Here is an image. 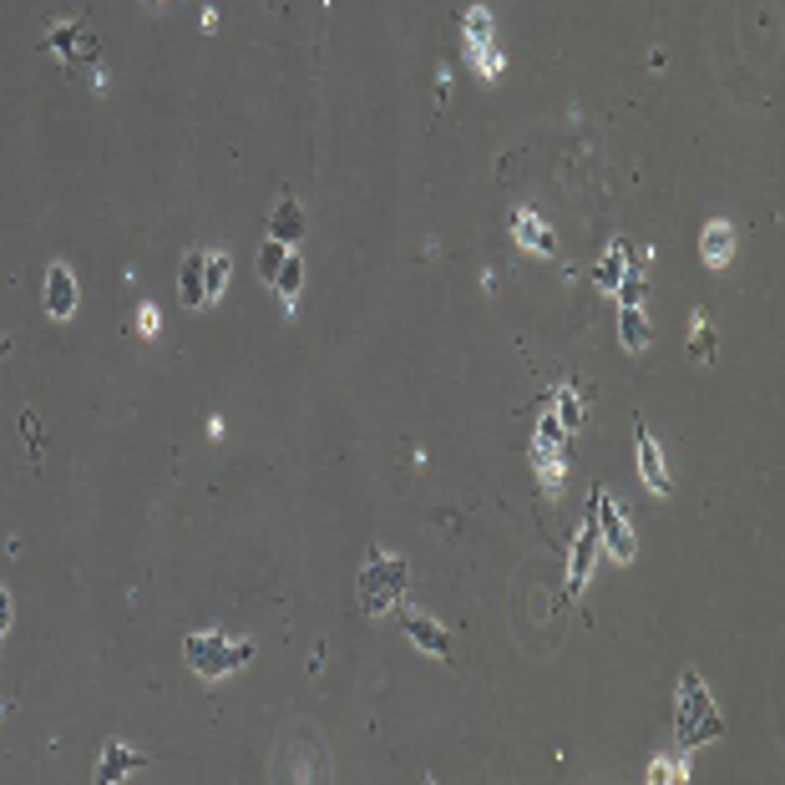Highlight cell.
<instances>
[{"mask_svg": "<svg viewBox=\"0 0 785 785\" xmlns=\"http://www.w3.org/2000/svg\"><path fill=\"white\" fill-rule=\"evenodd\" d=\"M406 583H411L406 558H390L385 547H370V558H365V568H360V578H355L360 608H365V613H375V618H380V613H390V608H401Z\"/></svg>", "mask_w": 785, "mask_h": 785, "instance_id": "6da1fadb", "label": "cell"}, {"mask_svg": "<svg viewBox=\"0 0 785 785\" xmlns=\"http://www.w3.org/2000/svg\"><path fill=\"white\" fill-rule=\"evenodd\" d=\"M674 730H679L684 750L725 735V720H720L710 689H704V679H699L694 669H684V679H679V715H674Z\"/></svg>", "mask_w": 785, "mask_h": 785, "instance_id": "7a4b0ae2", "label": "cell"}, {"mask_svg": "<svg viewBox=\"0 0 785 785\" xmlns=\"http://www.w3.org/2000/svg\"><path fill=\"white\" fill-rule=\"evenodd\" d=\"M183 664L198 674V679H223V674H233V669H244V664H254V644L244 639V644H233V639H223V634H188L183 639Z\"/></svg>", "mask_w": 785, "mask_h": 785, "instance_id": "3957f363", "label": "cell"}, {"mask_svg": "<svg viewBox=\"0 0 785 785\" xmlns=\"http://www.w3.org/2000/svg\"><path fill=\"white\" fill-rule=\"evenodd\" d=\"M588 517H593L598 547H608V558H613V563H634V558H639V537H634V527H628V517H623L618 502H608L603 492H593Z\"/></svg>", "mask_w": 785, "mask_h": 785, "instance_id": "277c9868", "label": "cell"}, {"mask_svg": "<svg viewBox=\"0 0 785 785\" xmlns=\"http://www.w3.org/2000/svg\"><path fill=\"white\" fill-rule=\"evenodd\" d=\"M66 66H76V61H97V36H92V26H82V21H61V26H51V41H46Z\"/></svg>", "mask_w": 785, "mask_h": 785, "instance_id": "5b68a950", "label": "cell"}, {"mask_svg": "<svg viewBox=\"0 0 785 785\" xmlns=\"http://www.w3.org/2000/svg\"><path fill=\"white\" fill-rule=\"evenodd\" d=\"M401 628H406V639L421 649V654H431V659H451V634L436 623V618H426V613H416V608H406L401 613Z\"/></svg>", "mask_w": 785, "mask_h": 785, "instance_id": "8992f818", "label": "cell"}, {"mask_svg": "<svg viewBox=\"0 0 785 785\" xmlns=\"http://www.w3.org/2000/svg\"><path fill=\"white\" fill-rule=\"evenodd\" d=\"M634 446H639V477H644V487H649L654 497H669V492H674V482H669V466H664L659 441H654L644 426H634Z\"/></svg>", "mask_w": 785, "mask_h": 785, "instance_id": "52a82bcc", "label": "cell"}, {"mask_svg": "<svg viewBox=\"0 0 785 785\" xmlns=\"http://www.w3.org/2000/svg\"><path fill=\"white\" fill-rule=\"evenodd\" d=\"M512 239L522 244V249H532V254H542V259H553L558 254V239H553V228H547L537 213H512Z\"/></svg>", "mask_w": 785, "mask_h": 785, "instance_id": "ba28073f", "label": "cell"}, {"mask_svg": "<svg viewBox=\"0 0 785 785\" xmlns=\"http://www.w3.org/2000/svg\"><path fill=\"white\" fill-rule=\"evenodd\" d=\"M46 314L51 320H71L76 314V279L66 264H51V274H46Z\"/></svg>", "mask_w": 785, "mask_h": 785, "instance_id": "9c48e42d", "label": "cell"}, {"mask_svg": "<svg viewBox=\"0 0 785 785\" xmlns=\"http://www.w3.org/2000/svg\"><path fill=\"white\" fill-rule=\"evenodd\" d=\"M593 558H598V532H593V517L583 522V532L573 537V573H568V598L583 593L588 573H593Z\"/></svg>", "mask_w": 785, "mask_h": 785, "instance_id": "30bf717a", "label": "cell"}, {"mask_svg": "<svg viewBox=\"0 0 785 785\" xmlns=\"http://www.w3.org/2000/svg\"><path fill=\"white\" fill-rule=\"evenodd\" d=\"M269 239H279V244H299L304 239V208L284 193L279 203H274V213H269Z\"/></svg>", "mask_w": 785, "mask_h": 785, "instance_id": "8fae6325", "label": "cell"}, {"mask_svg": "<svg viewBox=\"0 0 785 785\" xmlns=\"http://www.w3.org/2000/svg\"><path fill=\"white\" fill-rule=\"evenodd\" d=\"M203 249H188L183 254V269H178V299H183V309H203L208 299H203Z\"/></svg>", "mask_w": 785, "mask_h": 785, "instance_id": "7c38bea8", "label": "cell"}, {"mask_svg": "<svg viewBox=\"0 0 785 785\" xmlns=\"http://www.w3.org/2000/svg\"><path fill=\"white\" fill-rule=\"evenodd\" d=\"M142 765V755L137 750H127L122 740H112L107 750H102V760H97V785H117L122 775H132Z\"/></svg>", "mask_w": 785, "mask_h": 785, "instance_id": "4fadbf2b", "label": "cell"}, {"mask_svg": "<svg viewBox=\"0 0 785 785\" xmlns=\"http://www.w3.org/2000/svg\"><path fill=\"white\" fill-rule=\"evenodd\" d=\"M618 340H623L628 355H639V350L649 345V314H644V304H623V314H618Z\"/></svg>", "mask_w": 785, "mask_h": 785, "instance_id": "5bb4252c", "label": "cell"}, {"mask_svg": "<svg viewBox=\"0 0 785 785\" xmlns=\"http://www.w3.org/2000/svg\"><path fill=\"white\" fill-rule=\"evenodd\" d=\"M623 269H628V239H613L608 244V254L598 259V269H593V284L603 289V294H613L618 289V279H623Z\"/></svg>", "mask_w": 785, "mask_h": 785, "instance_id": "9a60e30c", "label": "cell"}, {"mask_svg": "<svg viewBox=\"0 0 785 785\" xmlns=\"http://www.w3.org/2000/svg\"><path fill=\"white\" fill-rule=\"evenodd\" d=\"M699 244H704V264H710V269H725L730 254H735V228H730V223H710Z\"/></svg>", "mask_w": 785, "mask_h": 785, "instance_id": "2e32d148", "label": "cell"}, {"mask_svg": "<svg viewBox=\"0 0 785 785\" xmlns=\"http://www.w3.org/2000/svg\"><path fill=\"white\" fill-rule=\"evenodd\" d=\"M274 289H279V299H284V314H294V299H299V289H304V259H299V254H284V264H279V274H274Z\"/></svg>", "mask_w": 785, "mask_h": 785, "instance_id": "e0dca14e", "label": "cell"}, {"mask_svg": "<svg viewBox=\"0 0 785 785\" xmlns=\"http://www.w3.org/2000/svg\"><path fill=\"white\" fill-rule=\"evenodd\" d=\"M228 269H233L228 254H208V259H203V299H208V304L228 289Z\"/></svg>", "mask_w": 785, "mask_h": 785, "instance_id": "ac0fdd59", "label": "cell"}, {"mask_svg": "<svg viewBox=\"0 0 785 785\" xmlns=\"http://www.w3.org/2000/svg\"><path fill=\"white\" fill-rule=\"evenodd\" d=\"M461 31H466V46H492V11L487 6H471L461 16Z\"/></svg>", "mask_w": 785, "mask_h": 785, "instance_id": "d6986e66", "label": "cell"}, {"mask_svg": "<svg viewBox=\"0 0 785 785\" xmlns=\"http://www.w3.org/2000/svg\"><path fill=\"white\" fill-rule=\"evenodd\" d=\"M563 446H568V431H563L558 411L542 416V421H537V436H532V451H563Z\"/></svg>", "mask_w": 785, "mask_h": 785, "instance_id": "ffe728a7", "label": "cell"}, {"mask_svg": "<svg viewBox=\"0 0 785 785\" xmlns=\"http://www.w3.org/2000/svg\"><path fill=\"white\" fill-rule=\"evenodd\" d=\"M466 56H471V66H477L487 82H497V76L507 71V56H502L497 46H466Z\"/></svg>", "mask_w": 785, "mask_h": 785, "instance_id": "44dd1931", "label": "cell"}, {"mask_svg": "<svg viewBox=\"0 0 785 785\" xmlns=\"http://www.w3.org/2000/svg\"><path fill=\"white\" fill-rule=\"evenodd\" d=\"M689 350H694V360H715V330L704 325V314L689 320Z\"/></svg>", "mask_w": 785, "mask_h": 785, "instance_id": "7402d4cb", "label": "cell"}, {"mask_svg": "<svg viewBox=\"0 0 785 785\" xmlns=\"http://www.w3.org/2000/svg\"><path fill=\"white\" fill-rule=\"evenodd\" d=\"M583 416H588V411H583V396H578V390H558V421H563L568 436L583 426Z\"/></svg>", "mask_w": 785, "mask_h": 785, "instance_id": "603a6c76", "label": "cell"}, {"mask_svg": "<svg viewBox=\"0 0 785 785\" xmlns=\"http://www.w3.org/2000/svg\"><path fill=\"white\" fill-rule=\"evenodd\" d=\"M532 466H537L542 487H558L568 477V461H558V451H532Z\"/></svg>", "mask_w": 785, "mask_h": 785, "instance_id": "cb8c5ba5", "label": "cell"}, {"mask_svg": "<svg viewBox=\"0 0 785 785\" xmlns=\"http://www.w3.org/2000/svg\"><path fill=\"white\" fill-rule=\"evenodd\" d=\"M623 304H644V294H649V279H644V269L634 264V269H623V279H618V289H613Z\"/></svg>", "mask_w": 785, "mask_h": 785, "instance_id": "d4e9b609", "label": "cell"}, {"mask_svg": "<svg viewBox=\"0 0 785 785\" xmlns=\"http://www.w3.org/2000/svg\"><path fill=\"white\" fill-rule=\"evenodd\" d=\"M284 254H289V244H279V239H269V244L259 249V274H264V284H274V274H279Z\"/></svg>", "mask_w": 785, "mask_h": 785, "instance_id": "484cf974", "label": "cell"}, {"mask_svg": "<svg viewBox=\"0 0 785 785\" xmlns=\"http://www.w3.org/2000/svg\"><path fill=\"white\" fill-rule=\"evenodd\" d=\"M157 330H163V325H157V309H152V304H142V309H137V335H142V340H152Z\"/></svg>", "mask_w": 785, "mask_h": 785, "instance_id": "4316f807", "label": "cell"}, {"mask_svg": "<svg viewBox=\"0 0 785 785\" xmlns=\"http://www.w3.org/2000/svg\"><path fill=\"white\" fill-rule=\"evenodd\" d=\"M6 628H11V593L0 588V639H6Z\"/></svg>", "mask_w": 785, "mask_h": 785, "instance_id": "83f0119b", "label": "cell"}]
</instances>
